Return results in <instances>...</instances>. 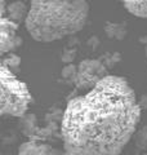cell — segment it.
Instances as JSON below:
<instances>
[{"instance_id": "6da1fadb", "label": "cell", "mask_w": 147, "mask_h": 155, "mask_svg": "<svg viewBox=\"0 0 147 155\" xmlns=\"http://www.w3.org/2000/svg\"><path fill=\"white\" fill-rule=\"evenodd\" d=\"M141 105L129 81L107 75L67 104L61 134L67 155H120L136 133Z\"/></svg>"}, {"instance_id": "7a4b0ae2", "label": "cell", "mask_w": 147, "mask_h": 155, "mask_svg": "<svg viewBox=\"0 0 147 155\" xmlns=\"http://www.w3.org/2000/svg\"><path fill=\"white\" fill-rule=\"evenodd\" d=\"M89 11L88 0H31L24 26L36 41H56L83 30Z\"/></svg>"}, {"instance_id": "3957f363", "label": "cell", "mask_w": 147, "mask_h": 155, "mask_svg": "<svg viewBox=\"0 0 147 155\" xmlns=\"http://www.w3.org/2000/svg\"><path fill=\"white\" fill-rule=\"evenodd\" d=\"M0 81H2L0 114L3 116L8 115L21 118L26 114L32 100L27 85L14 75V71L3 64L0 69Z\"/></svg>"}, {"instance_id": "277c9868", "label": "cell", "mask_w": 147, "mask_h": 155, "mask_svg": "<svg viewBox=\"0 0 147 155\" xmlns=\"http://www.w3.org/2000/svg\"><path fill=\"white\" fill-rule=\"evenodd\" d=\"M107 67L101 58H85L77 65V76L75 85L79 89L89 91L98 81L107 76Z\"/></svg>"}, {"instance_id": "5b68a950", "label": "cell", "mask_w": 147, "mask_h": 155, "mask_svg": "<svg viewBox=\"0 0 147 155\" xmlns=\"http://www.w3.org/2000/svg\"><path fill=\"white\" fill-rule=\"evenodd\" d=\"M18 26L19 23L14 22L8 17V14L2 11V21H0V28H2V41H0V51L4 53H11L22 44V38L18 36Z\"/></svg>"}, {"instance_id": "8992f818", "label": "cell", "mask_w": 147, "mask_h": 155, "mask_svg": "<svg viewBox=\"0 0 147 155\" xmlns=\"http://www.w3.org/2000/svg\"><path fill=\"white\" fill-rule=\"evenodd\" d=\"M18 155H67V154L65 150L53 147L52 145L32 140V141L23 142L19 146Z\"/></svg>"}, {"instance_id": "52a82bcc", "label": "cell", "mask_w": 147, "mask_h": 155, "mask_svg": "<svg viewBox=\"0 0 147 155\" xmlns=\"http://www.w3.org/2000/svg\"><path fill=\"white\" fill-rule=\"evenodd\" d=\"M2 11L5 12L8 14V17L13 19L14 22L19 23L22 19H26L28 8H26V5L22 2H14L12 4H9V5H7L5 0H2Z\"/></svg>"}, {"instance_id": "ba28073f", "label": "cell", "mask_w": 147, "mask_h": 155, "mask_svg": "<svg viewBox=\"0 0 147 155\" xmlns=\"http://www.w3.org/2000/svg\"><path fill=\"white\" fill-rule=\"evenodd\" d=\"M129 13L139 18H147V0H120Z\"/></svg>"}, {"instance_id": "9c48e42d", "label": "cell", "mask_w": 147, "mask_h": 155, "mask_svg": "<svg viewBox=\"0 0 147 155\" xmlns=\"http://www.w3.org/2000/svg\"><path fill=\"white\" fill-rule=\"evenodd\" d=\"M126 25L125 23H117V22H107L105 27V32L107 36L116 40H121L126 35Z\"/></svg>"}, {"instance_id": "30bf717a", "label": "cell", "mask_w": 147, "mask_h": 155, "mask_svg": "<svg viewBox=\"0 0 147 155\" xmlns=\"http://www.w3.org/2000/svg\"><path fill=\"white\" fill-rule=\"evenodd\" d=\"M134 142L136 146L141 151H147V125L142 127L138 132L134 134Z\"/></svg>"}, {"instance_id": "8fae6325", "label": "cell", "mask_w": 147, "mask_h": 155, "mask_svg": "<svg viewBox=\"0 0 147 155\" xmlns=\"http://www.w3.org/2000/svg\"><path fill=\"white\" fill-rule=\"evenodd\" d=\"M61 76H62V79L65 80L66 83L75 84L76 76H77V66L68 64L66 67H63V70L61 72Z\"/></svg>"}, {"instance_id": "7c38bea8", "label": "cell", "mask_w": 147, "mask_h": 155, "mask_svg": "<svg viewBox=\"0 0 147 155\" xmlns=\"http://www.w3.org/2000/svg\"><path fill=\"white\" fill-rule=\"evenodd\" d=\"M22 118V129H23V133L24 134H28L30 136L35 128L36 125V116L34 114H30V115H26V116H21Z\"/></svg>"}, {"instance_id": "4fadbf2b", "label": "cell", "mask_w": 147, "mask_h": 155, "mask_svg": "<svg viewBox=\"0 0 147 155\" xmlns=\"http://www.w3.org/2000/svg\"><path fill=\"white\" fill-rule=\"evenodd\" d=\"M3 65H5L7 67H9L12 71H14V70H17L18 69V66L21 65V60H19V57L18 56H16V54H9V56H7V57H4L3 58V62H2Z\"/></svg>"}, {"instance_id": "5bb4252c", "label": "cell", "mask_w": 147, "mask_h": 155, "mask_svg": "<svg viewBox=\"0 0 147 155\" xmlns=\"http://www.w3.org/2000/svg\"><path fill=\"white\" fill-rule=\"evenodd\" d=\"M101 60L107 67H111L112 65H115L120 61V54L119 53H106L105 56H102Z\"/></svg>"}, {"instance_id": "9a60e30c", "label": "cell", "mask_w": 147, "mask_h": 155, "mask_svg": "<svg viewBox=\"0 0 147 155\" xmlns=\"http://www.w3.org/2000/svg\"><path fill=\"white\" fill-rule=\"evenodd\" d=\"M75 54H76V51H75V49H67L65 53H63L62 61H63V62H67V64H70V62L74 61V58H75Z\"/></svg>"}, {"instance_id": "2e32d148", "label": "cell", "mask_w": 147, "mask_h": 155, "mask_svg": "<svg viewBox=\"0 0 147 155\" xmlns=\"http://www.w3.org/2000/svg\"><path fill=\"white\" fill-rule=\"evenodd\" d=\"M141 43H143L146 47V53H147V36L146 38H141Z\"/></svg>"}, {"instance_id": "e0dca14e", "label": "cell", "mask_w": 147, "mask_h": 155, "mask_svg": "<svg viewBox=\"0 0 147 155\" xmlns=\"http://www.w3.org/2000/svg\"><path fill=\"white\" fill-rule=\"evenodd\" d=\"M136 155H147V151H142V153H138V154H136Z\"/></svg>"}]
</instances>
